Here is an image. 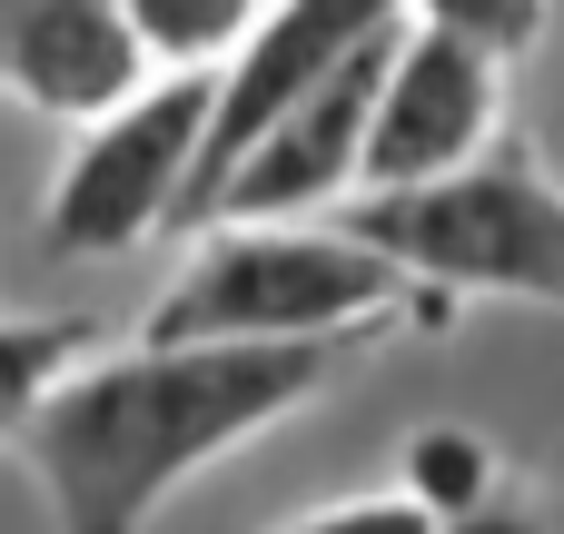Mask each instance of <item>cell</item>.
Wrapping results in <instances>:
<instances>
[{
  "mask_svg": "<svg viewBox=\"0 0 564 534\" xmlns=\"http://www.w3.org/2000/svg\"><path fill=\"white\" fill-rule=\"evenodd\" d=\"M367 337H288V347H89L40 416L10 436L50 495L59 534H149L159 505L268 436L278 416L317 406Z\"/></svg>",
  "mask_w": 564,
  "mask_h": 534,
  "instance_id": "1",
  "label": "cell"
},
{
  "mask_svg": "<svg viewBox=\"0 0 564 534\" xmlns=\"http://www.w3.org/2000/svg\"><path fill=\"white\" fill-rule=\"evenodd\" d=\"M446 327V297L387 268L347 228H208V248L149 307V347H288V337H397Z\"/></svg>",
  "mask_w": 564,
  "mask_h": 534,
  "instance_id": "2",
  "label": "cell"
},
{
  "mask_svg": "<svg viewBox=\"0 0 564 534\" xmlns=\"http://www.w3.org/2000/svg\"><path fill=\"white\" fill-rule=\"evenodd\" d=\"M347 238H367L387 268H406L436 297H525L564 307V178L496 129L466 168L416 188H357Z\"/></svg>",
  "mask_w": 564,
  "mask_h": 534,
  "instance_id": "3",
  "label": "cell"
},
{
  "mask_svg": "<svg viewBox=\"0 0 564 534\" xmlns=\"http://www.w3.org/2000/svg\"><path fill=\"white\" fill-rule=\"evenodd\" d=\"M208 129V69H159L119 109L79 119V149L50 178V258H119L149 228H178V188Z\"/></svg>",
  "mask_w": 564,
  "mask_h": 534,
  "instance_id": "4",
  "label": "cell"
},
{
  "mask_svg": "<svg viewBox=\"0 0 564 534\" xmlns=\"http://www.w3.org/2000/svg\"><path fill=\"white\" fill-rule=\"evenodd\" d=\"M506 129V59L456 40V30H397L377 99H367V139H357V188H416L466 168L486 139Z\"/></svg>",
  "mask_w": 564,
  "mask_h": 534,
  "instance_id": "5",
  "label": "cell"
},
{
  "mask_svg": "<svg viewBox=\"0 0 564 534\" xmlns=\"http://www.w3.org/2000/svg\"><path fill=\"white\" fill-rule=\"evenodd\" d=\"M406 10L397 0H258L248 40L208 69V129H198V159H188V188H178V228H198L208 188L238 168V149L307 89L327 79L347 50H367L377 30H397Z\"/></svg>",
  "mask_w": 564,
  "mask_h": 534,
  "instance_id": "6",
  "label": "cell"
},
{
  "mask_svg": "<svg viewBox=\"0 0 564 534\" xmlns=\"http://www.w3.org/2000/svg\"><path fill=\"white\" fill-rule=\"evenodd\" d=\"M149 79L119 0H0V89L40 119H99Z\"/></svg>",
  "mask_w": 564,
  "mask_h": 534,
  "instance_id": "7",
  "label": "cell"
},
{
  "mask_svg": "<svg viewBox=\"0 0 564 534\" xmlns=\"http://www.w3.org/2000/svg\"><path fill=\"white\" fill-rule=\"evenodd\" d=\"M496 486H506V456H496L476 426H416V436H406V456H397V495H406V505H426L436 525L476 515Z\"/></svg>",
  "mask_w": 564,
  "mask_h": 534,
  "instance_id": "8",
  "label": "cell"
},
{
  "mask_svg": "<svg viewBox=\"0 0 564 534\" xmlns=\"http://www.w3.org/2000/svg\"><path fill=\"white\" fill-rule=\"evenodd\" d=\"M119 20H129L149 69H218L248 40L258 0H119Z\"/></svg>",
  "mask_w": 564,
  "mask_h": 534,
  "instance_id": "9",
  "label": "cell"
},
{
  "mask_svg": "<svg viewBox=\"0 0 564 534\" xmlns=\"http://www.w3.org/2000/svg\"><path fill=\"white\" fill-rule=\"evenodd\" d=\"M99 347L89 317H0V446L40 416V396Z\"/></svg>",
  "mask_w": 564,
  "mask_h": 534,
  "instance_id": "10",
  "label": "cell"
},
{
  "mask_svg": "<svg viewBox=\"0 0 564 534\" xmlns=\"http://www.w3.org/2000/svg\"><path fill=\"white\" fill-rule=\"evenodd\" d=\"M416 30H456V40H476V50H496V59H516L535 30H545V0H397Z\"/></svg>",
  "mask_w": 564,
  "mask_h": 534,
  "instance_id": "11",
  "label": "cell"
},
{
  "mask_svg": "<svg viewBox=\"0 0 564 534\" xmlns=\"http://www.w3.org/2000/svg\"><path fill=\"white\" fill-rule=\"evenodd\" d=\"M278 534H436V515H426V505H406V495L387 486V495L317 505V515H297V525H278Z\"/></svg>",
  "mask_w": 564,
  "mask_h": 534,
  "instance_id": "12",
  "label": "cell"
},
{
  "mask_svg": "<svg viewBox=\"0 0 564 534\" xmlns=\"http://www.w3.org/2000/svg\"><path fill=\"white\" fill-rule=\"evenodd\" d=\"M436 534H564V495H545V486H496L476 515H456V525H436Z\"/></svg>",
  "mask_w": 564,
  "mask_h": 534,
  "instance_id": "13",
  "label": "cell"
}]
</instances>
